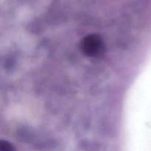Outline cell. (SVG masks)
Here are the masks:
<instances>
[{
    "mask_svg": "<svg viewBox=\"0 0 151 151\" xmlns=\"http://www.w3.org/2000/svg\"><path fill=\"white\" fill-rule=\"evenodd\" d=\"M80 48L86 56L95 58L105 52L106 46L100 35L98 34L91 33L86 35L81 39Z\"/></svg>",
    "mask_w": 151,
    "mask_h": 151,
    "instance_id": "1",
    "label": "cell"
},
{
    "mask_svg": "<svg viewBox=\"0 0 151 151\" xmlns=\"http://www.w3.org/2000/svg\"><path fill=\"white\" fill-rule=\"evenodd\" d=\"M0 151H15V148L10 142L1 139L0 143Z\"/></svg>",
    "mask_w": 151,
    "mask_h": 151,
    "instance_id": "2",
    "label": "cell"
}]
</instances>
